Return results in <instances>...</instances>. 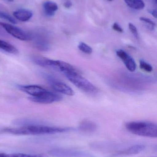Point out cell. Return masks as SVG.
Returning a JSON list of instances; mask_svg holds the SVG:
<instances>
[{
  "label": "cell",
  "instance_id": "25",
  "mask_svg": "<svg viewBox=\"0 0 157 157\" xmlns=\"http://www.w3.org/2000/svg\"><path fill=\"white\" fill-rule=\"evenodd\" d=\"M7 1L9 2H13L14 0H7Z\"/></svg>",
  "mask_w": 157,
  "mask_h": 157
},
{
  "label": "cell",
  "instance_id": "16",
  "mask_svg": "<svg viewBox=\"0 0 157 157\" xmlns=\"http://www.w3.org/2000/svg\"><path fill=\"white\" fill-rule=\"evenodd\" d=\"M0 157H36V156L34 154H23V153H15V154L0 153Z\"/></svg>",
  "mask_w": 157,
  "mask_h": 157
},
{
  "label": "cell",
  "instance_id": "10",
  "mask_svg": "<svg viewBox=\"0 0 157 157\" xmlns=\"http://www.w3.org/2000/svg\"><path fill=\"white\" fill-rule=\"evenodd\" d=\"M18 87L21 91L33 97H38L47 90L37 85H19Z\"/></svg>",
  "mask_w": 157,
  "mask_h": 157
},
{
  "label": "cell",
  "instance_id": "4",
  "mask_svg": "<svg viewBox=\"0 0 157 157\" xmlns=\"http://www.w3.org/2000/svg\"><path fill=\"white\" fill-rule=\"evenodd\" d=\"M49 155L54 157H92L90 154L80 150L58 147L51 149Z\"/></svg>",
  "mask_w": 157,
  "mask_h": 157
},
{
  "label": "cell",
  "instance_id": "21",
  "mask_svg": "<svg viewBox=\"0 0 157 157\" xmlns=\"http://www.w3.org/2000/svg\"><path fill=\"white\" fill-rule=\"evenodd\" d=\"M129 28L132 34L135 37L136 39H138V33L137 31V28L132 23H130L129 24Z\"/></svg>",
  "mask_w": 157,
  "mask_h": 157
},
{
  "label": "cell",
  "instance_id": "24",
  "mask_svg": "<svg viewBox=\"0 0 157 157\" xmlns=\"http://www.w3.org/2000/svg\"><path fill=\"white\" fill-rule=\"evenodd\" d=\"M150 13H151V14H152V15L155 17V18H157V13L156 9H154V10H152L151 12H150Z\"/></svg>",
  "mask_w": 157,
  "mask_h": 157
},
{
  "label": "cell",
  "instance_id": "12",
  "mask_svg": "<svg viewBox=\"0 0 157 157\" xmlns=\"http://www.w3.org/2000/svg\"><path fill=\"white\" fill-rule=\"evenodd\" d=\"M79 131L86 133L95 132L97 129L96 123L89 121H84L81 122L78 127Z\"/></svg>",
  "mask_w": 157,
  "mask_h": 157
},
{
  "label": "cell",
  "instance_id": "26",
  "mask_svg": "<svg viewBox=\"0 0 157 157\" xmlns=\"http://www.w3.org/2000/svg\"><path fill=\"white\" fill-rule=\"evenodd\" d=\"M108 1H112V0H108Z\"/></svg>",
  "mask_w": 157,
  "mask_h": 157
},
{
  "label": "cell",
  "instance_id": "19",
  "mask_svg": "<svg viewBox=\"0 0 157 157\" xmlns=\"http://www.w3.org/2000/svg\"><path fill=\"white\" fill-rule=\"evenodd\" d=\"M140 67L142 70L147 72H151L153 70V67L149 63L143 60L140 61Z\"/></svg>",
  "mask_w": 157,
  "mask_h": 157
},
{
  "label": "cell",
  "instance_id": "5",
  "mask_svg": "<svg viewBox=\"0 0 157 157\" xmlns=\"http://www.w3.org/2000/svg\"><path fill=\"white\" fill-rule=\"evenodd\" d=\"M46 78L51 87L56 92L67 96H73L74 95L75 92L73 89L65 83L59 81V80H57L56 78L49 75L46 76Z\"/></svg>",
  "mask_w": 157,
  "mask_h": 157
},
{
  "label": "cell",
  "instance_id": "14",
  "mask_svg": "<svg viewBox=\"0 0 157 157\" xmlns=\"http://www.w3.org/2000/svg\"><path fill=\"white\" fill-rule=\"evenodd\" d=\"M0 49L2 50L11 54H17L18 52L17 49L10 43L0 40Z\"/></svg>",
  "mask_w": 157,
  "mask_h": 157
},
{
  "label": "cell",
  "instance_id": "11",
  "mask_svg": "<svg viewBox=\"0 0 157 157\" xmlns=\"http://www.w3.org/2000/svg\"><path fill=\"white\" fill-rule=\"evenodd\" d=\"M13 15L16 19L19 21L26 22L33 16V13L28 9H21L14 11L13 13Z\"/></svg>",
  "mask_w": 157,
  "mask_h": 157
},
{
  "label": "cell",
  "instance_id": "6",
  "mask_svg": "<svg viewBox=\"0 0 157 157\" xmlns=\"http://www.w3.org/2000/svg\"><path fill=\"white\" fill-rule=\"evenodd\" d=\"M62 96L57 93L46 90L38 97H31L29 99L33 102L41 104H50L60 101L62 100Z\"/></svg>",
  "mask_w": 157,
  "mask_h": 157
},
{
  "label": "cell",
  "instance_id": "20",
  "mask_svg": "<svg viewBox=\"0 0 157 157\" xmlns=\"http://www.w3.org/2000/svg\"><path fill=\"white\" fill-rule=\"evenodd\" d=\"M140 20L147 24V27L151 30H153L155 27L156 24L154 21L149 18L145 17H140Z\"/></svg>",
  "mask_w": 157,
  "mask_h": 157
},
{
  "label": "cell",
  "instance_id": "2",
  "mask_svg": "<svg viewBox=\"0 0 157 157\" xmlns=\"http://www.w3.org/2000/svg\"><path fill=\"white\" fill-rule=\"evenodd\" d=\"M125 128L135 135L150 138H157V125L155 123L144 121H131L126 123Z\"/></svg>",
  "mask_w": 157,
  "mask_h": 157
},
{
  "label": "cell",
  "instance_id": "23",
  "mask_svg": "<svg viewBox=\"0 0 157 157\" xmlns=\"http://www.w3.org/2000/svg\"><path fill=\"white\" fill-rule=\"evenodd\" d=\"M64 6L66 8H69L72 6V3L70 1H67L64 3Z\"/></svg>",
  "mask_w": 157,
  "mask_h": 157
},
{
  "label": "cell",
  "instance_id": "3",
  "mask_svg": "<svg viewBox=\"0 0 157 157\" xmlns=\"http://www.w3.org/2000/svg\"><path fill=\"white\" fill-rule=\"evenodd\" d=\"M64 75L71 83L84 92L93 94L98 91V89L95 85L80 75L77 71L66 73Z\"/></svg>",
  "mask_w": 157,
  "mask_h": 157
},
{
  "label": "cell",
  "instance_id": "1",
  "mask_svg": "<svg viewBox=\"0 0 157 157\" xmlns=\"http://www.w3.org/2000/svg\"><path fill=\"white\" fill-rule=\"evenodd\" d=\"M72 129L66 127H55L44 124H32L20 126L18 128H6L5 132L15 135H44L55 134L70 132Z\"/></svg>",
  "mask_w": 157,
  "mask_h": 157
},
{
  "label": "cell",
  "instance_id": "7",
  "mask_svg": "<svg viewBox=\"0 0 157 157\" xmlns=\"http://www.w3.org/2000/svg\"><path fill=\"white\" fill-rule=\"evenodd\" d=\"M0 25L8 34L17 39L23 41H28L31 39L30 35L17 27L3 22H0Z\"/></svg>",
  "mask_w": 157,
  "mask_h": 157
},
{
  "label": "cell",
  "instance_id": "22",
  "mask_svg": "<svg viewBox=\"0 0 157 157\" xmlns=\"http://www.w3.org/2000/svg\"><path fill=\"white\" fill-rule=\"evenodd\" d=\"M112 28L115 31H117L119 33H123V29L121 27L118 23H114V24L112 25Z\"/></svg>",
  "mask_w": 157,
  "mask_h": 157
},
{
  "label": "cell",
  "instance_id": "9",
  "mask_svg": "<svg viewBox=\"0 0 157 157\" xmlns=\"http://www.w3.org/2000/svg\"><path fill=\"white\" fill-rule=\"evenodd\" d=\"M145 148V146L143 145H135L132 146L128 148L123 150H120L116 152L112 155V157H118L127 156L132 155H137L143 151Z\"/></svg>",
  "mask_w": 157,
  "mask_h": 157
},
{
  "label": "cell",
  "instance_id": "17",
  "mask_svg": "<svg viewBox=\"0 0 157 157\" xmlns=\"http://www.w3.org/2000/svg\"><path fill=\"white\" fill-rule=\"evenodd\" d=\"M78 48L82 52L87 54H90L93 52L92 48L84 42H81L78 45Z\"/></svg>",
  "mask_w": 157,
  "mask_h": 157
},
{
  "label": "cell",
  "instance_id": "15",
  "mask_svg": "<svg viewBox=\"0 0 157 157\" xmlns=\"http://www.w3.org/2000/svg\"><path fill=\"white\" fill-rule=\"evenodd\" d=\"M126 4L132 9L142 10L145 7V3L143 0H124Z\"/></svg>",
  "mask_w": 157,
  "mask_h": 157
},
{
  "label": "cell",
  "instance_id": "18",
  "mask_svg": "<svg viewBox=\"0 0 157 157\" xmlns=\"http://www.w3.org/2000/svg\"><path fill=\"white\" fill-rule=\"evenodd\" d=\"M0 18L7 20V21H9V22L12 23V24H14V25L17 23L16 20L15 18L12 17L11 15L5 13V12H0Z\"/></svg>",
  "mask_w": 157,
  "mask_h": 157
},
{
  "label": "cell",
  "instance_id": "8",
  "mask_svg": "<svg viewBox=\"0 0 157 157\" xmlns=\"http://www.w3.org/2000/svg\"><path fill=\"white\" fill-rule=\"evenodd\" d=\"M116 54L125 64L126 68L131 72H134L136 69V64L134 59L126 52L123 50H118Z\"/></svg>",
  "mask_w": 157,
  "mask_h": 157
},
{
  "label": "cell",
  "instance_id": "13",
  "mask_svg": "<svg viewBox=\"0 0 157 157\" xmlns=\"http://www.w3.org/2000/svg\"><path fill=\"white\" fill-rule=\"evenodd\" d=\"M43 8L45 13L48 16H53L58 10V6L56 3L52 2H45L43 4Z\"/></svg>",
  "mask_w": 157,
  "mask_h": 157
}]
</instances>
